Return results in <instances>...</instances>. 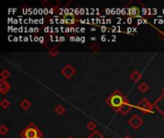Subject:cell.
<instances>
[{"instance_id": "obj_8", "label": "cell", "mask_w": 164, "mask_h": 138, "mask_svg": "<svg viewBox=\"0 0 164 138\" xmlns=\"http://www.w3.org/2000/svg\"><path fill=\"white\" fill-rule=\"evenodd\" d=\"M100 29H101V32H102V33H105L106 31H107V27H105V26H102V27H101Z\"/></svg>"}, {"instance_id": "obj_22", "label": "cell", "mask_w": 164, "mask_h": 138, "mask_svg": "<svg viewBox=\"0 0 164 138\" xmlns=\"http://www.w3.org/2000/svg\"><path fill=\"white\" fill-rule=\"evenodd\" d=\"M142 12H143V14H145V12H147V9H145V8L142 9Z\"/></svg>"}, {"instance_id": "obj_1", "label": "cell", "mask_w": 164, "mask_h": 138, "mask_svg": "<svg viewBox=\"0 0 164 138\" xmlns=\"http://www.w3.org/2000/svg\"><path fill=\"white\" fill-rule=\"evenodd\" d=\"M123 97L120 94L116 93L113 94L112 96L109 99V103L112 107H120L123 105Z\"/></svg>"}, {"instance_id": "obj_4", "label": "cell", "mask_w": 164, "mask_h": 138, "mask_svg": "<svg viewBox=\"0 0 164 138\" xmlns=\"http://www.w3.org/2000/svg\"><path fill=\"white\" fill-rule=\"evenodd\" d=\"M29 106H30V104H29L28 101H24L23 103H21V106H22L24 109H27L29 107Z\"/></svg>"}, {"instance_id": "obj_6", "label": "cell", "mask_w": 164, "mask_h": 138, "mask_svg": "<svg viewBox=\"0 0 164 138\" xmlns=\"http://www.w3.org/2000/svg\"><path fill=\"white\" fill-rule=\"evenodd\" d=\"M57 111L59 112V114H60V113H63V112L64 111V109H63V106H59L57 107Z\"/></svg>"}, {"instance_id": "obj_7", "label": "cell", "mask_w": 164, "mask_h": 138, "mask_svg": "<svg viewBox=\"0 0 164 138\" xmlns=\"http://www.w3.org/2000/svg\"><path fill=\"white\" fill-rule=\"evenodd\" d=\"M1 105H2L3 107H6L7 106H9V102H7V101H3V102L1 103Z\"/></svg>"}, {"instance_id": "obj_11", "label": "cell", "mask_w": 164, "mask_h": 138, "mask_svg": "<svg viewBox=\"0 0 164 138\" xmlns=\"http://www.w3.org/2000/svg\"><path fill=\"white\" fill-rule=\"evenodd\" d=\"M106 12H107V15H111V10H110V9H107Z\"/></svg>"}, {"instance_id": "obj_14", "label": "cell", "mask_w": 164, "mask_h": 138, "mask_svg": "<svg viewBox=\"0 0 164 138\" xmlns=\"http://www.w3.org/2000/svg\"><path fill=\"white\" fill-rule=\"evenodd\" d=\"M101 40H102V41H106V40H107L106 36H102V37H101Z\"/></svg>"}, {"instance_id": "obj_18", "label": "cell", "mask_w": 164, "mask_h": 138, "mask_svg": "<svg viewBox=\"0 0 164 138\" xmlns=\"http://www.w3.org/2000/svg\"><path fill=\"white\" fill-rule=\"evenodd\" d=\"M85 37H81V42H85Z\"/></svg>"}, {"instance_id": "obj_5", "label": "cell", "mask_w": 164, "mask_h": 138, "mask_svg": "<svg viewBox=\"0 0 164 138\" xmlns=\"http://www.w3.org/2000/svg\"><path fill=\"white\" fill-rule=\"evenodd\" d=\"M44 32H45V33L55 32V28H53V27H45V28H44Z\"/></svg>"}, {"instance_id": "obj_21", "label": "cell", "mask_w": 164, "mask_h": 138, "mask_svg": "<svg viewBox=\"0 0 164 138\" xmlns=\"http://www.w3.org/2000/svg\"><path fill=\"white\" fill-rule=\"evenodd\" d=\"M43 38H44V37H40V40H38V41H40V42H43Z\"/></svg>"}, {"instance_id": "obj_9", "label": "cell", "mask_w": 164, "mask_h": 138, "mask_svg": "<svg viewBox=\"0 0 164 138\" xmlns=\"http://www.w3.org/2000/svg\"><path fill=\"white\" fill-rule=\"evenodd\" d=\"M43 14L44 15H47V14H49V10L47 8H44L43 9Z\"/></svg>"}, {"instance_id": "obj_12", "label": "cell", "mask_w": 164, "mask_h": 138, "mask_svg": "<svg viewBox=\"0 0 164 138\" xmlns=\"http://www.w3.org/2000/svg\"><path fill=\"white\" fill-rule=\"evenodd\" d=\"M59 40L60 41H64V40H65V37H59Z\"/></svg>"}, {"instance_id": "obj_13", "label": "cell", "mask_w": 164, "mask_h": 138, "mask_svg": "<svg viewBox=\"0 0 164 138\" xmlns=\"http://www.w3.org/2000/svg\"><path fill=\"white\" fill-rule=\"evenodd\" d=\"M38 14L40 15H43V9H38Z\"/></svg>"}, {"instance_id": "obj_20", "label": "cell", "mask_w": 164, "mask_h": 138, "mask_svg": "<svg viewBox=\"0 0 164 138\" xmlns=\"http://www.w3.org/2000/svg\"><path fill=\"white\" fill-rule=\"evenodd\" d=\"M28 40H30V38L28 37H24V40L23 41H28Z\"/></svg>"}, {"instance_id": "obj_23", "label": "cell", "mask_w": 164, "mask_h": 138, "mask_svg": "<svg viewBox=\"0 0 164 138\" xmlns=\"http://www.w3.org/2000/svg\"><path fill=\"white\" fill-rule=\"evenodd\" d=\"M43 22H44V19H43V18H40V24H42Z\"/></svg>"}, {"instance_id": "obj_25", "label": "cell", "mask_w": 164, "mask_h": 138, "mask_svg": "<svg viewBox=\"0 0 164 138\" xmlns=\"http://www.w3.org/2000/svg\"><path fill=\"white\" fill-rule=\"evenodd\" d=\"M81 32L82 33H85V28H81Z\"/></svg>"}, {"instance_id": "obj_15", "label": "cell", "mask_w": 164, "mask_h": 138, "mask_svg": "<svg viewBox=\"0 0 164 138\" xmlns=\"http://www.w3.org/2000/svg\"><path fill=\"white\" fill-rule=\"evenodd\" d=\"M127 22H128L129 24H131V23L132 22V18H129H129L127 19Z\"/></svg>"}, {"instance_id": "obj_3", "label": "cell", "mask_w": 164, "mask_h": 138, "mask_svg": "<svg viewBox=\"0 0 164 138\" xmlns=\"http://www.w3.org/2000/svg\"><path fill=\"white\" fill-rule=\"evenodd\" d=\"M128 15H137L138 14V10L136 8H129L127 9Z\"/></svg>"}, {"instance_id": "obj_17", "label": "cell", "mask_w": 164, "mask_h": 138, "mask_svg": "<svg viewBox=\"0 0 164 138\" xmlns=\"http://www.w3.org/2000/svg\"><path fill=\"white\" fill-rule=\"evenodd\" d=\"M38 40H40V37H34V41H38Z\"/></svg>"}, {"instance_id": "obj_16", "label": "cell", "mask_w": 164, "mask_h": 138, "mask_svg": "<svg viewBox=\"0 0 164 138\" xmlns=\"http://www.w3.org/2000/svg\"><path fill=\"white\" fill-rule=\"evenodd\" d=\"M110 23H111V19H106V24H110Z\"/></svg>"}, {"instance_id": "obj_19", "label": "cell", "mask_w": 164, "mask_h": 138, "mask_svg": "<svg viewBox=\"0 0 164 138\" xmlns=\"http://www.w3.org/2000/svg\"><path fill=\"white\" fill-rule=\"evenodd\" d=\"M19 40V37H14V41H18Z\"/></svg>"}, {"instance_id": "obj_24", "label": "cell", "mask_w": 164, "mask_h": 138, "mask_svg": "<svg viewBox=\"0 0 164 138\" xmlns=\"http://www.w3.org/2000/svg\"><path fill=\"white\" fill-rule=\"evenodd\" d=\"M53 12H54V11H53V9H50V10H49V14H53Z\"/></svg>"}, {"instance_id": "obj_2", "label": "cell", "mask_w": 164, "mask_h": 138, "mask_svg": "<svg viewBox=\"0 0 164 138\" xmlns=\"http://www.w3.org/2000/svg\"><path fill=\"white\" fill-rule=\"evenodd\" d=\"M23 135L25 138H38V131L33 127H29L24 131Z\"/></svg>"}, {"instance_id": "obj_26", "label": "cell", "mask_w": 164, "mask_h": 138, "mask_svg": "<svg viewBox=\"0 0 164 138\" xmlns=\"http://www.w3.org/2000/svg\"><path fill=\"white\" fill-rule=\"evenodd\" d=\"M96 40V37H91V40Z\"/></svg>"}, {"instance_id": "obj_10", "label": "cell", "mask_w": 164, "mask_h": 138, "mask_svg": "<svg viewBox=\"0 0 164 138\" xmlns=\"http://www.w3.org/2000/svg\"><path fill=\"white\" fill-rule=\"evenodd\" d=\"M142 23H144V19L139 18V19L137 20V24H142Z\"/></svg>"}]
</instances>
